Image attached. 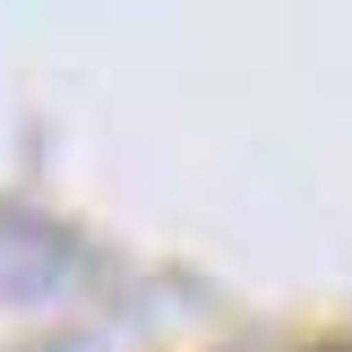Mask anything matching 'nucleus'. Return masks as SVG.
Listing matches in <instances>:
<instances>
[]
</instances>
